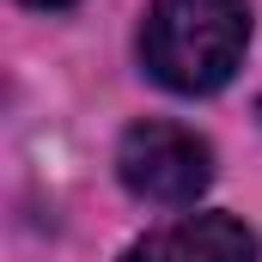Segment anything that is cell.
<instances>
[{
    "mask_svg": "<svg viewBox=\"0 0 262 262\" xmlns=\"http://www.w3.org/2000/svg\"><path fill=\"white\" fill-rule=\"evenodd\" d=\"M250 49V6L244 0H152L140 25V67L177 92H220Z\"/></svg>",
    "mask_w": 262,
    "mask_h": 262,
    "instance_id": "1",
    "label": "cell"
},
{
    "mask_svg": "<svg viewBox=\"0 0 262 262\" xmlns=\"http://www.w3.org/2000/svg\"><path fill=\"white\" fill-rule=\"evenodd\" d=\"M25 6H73V0H25Z\"/></svg>",
    "mask_w": 262,
    "mask_h": 262,
    "instance_id": "4",
    "label": "cell"
},
{
    "mask_svg": "<svg viewBox=\"0 0 262 262\" xmlns=\"http://www.w3.org/2000/svg\"><path fill=\"white\" fill-rule=\"evenodd\" d=\"M122 262H262V244L232 213H189L177 226L134 238L122 250Z\"/></svg>",
    "mask_w": 262,
    "mask_h": 262,
    "instance_id": "3",
    "label": "cell"
},
{
    "mask_svg": "<svg viewBox=\"0 0 262 262\" xmlns=\"http://www.w3.org/2000/svg\"><path fill=\"white\" fill-rule=\"evenodd\" d=\"M116 177L134 201L152 207H189V201L213 183V146L183 122H134L116 146Z\"/></svg>",
    "mask_w": 262,
    "mask_h": 262,
    "instance_id": "2",
    "label": "cell"
}]
</instances>
